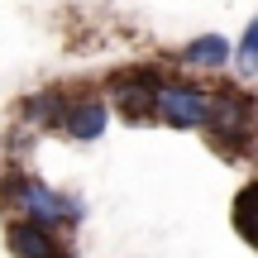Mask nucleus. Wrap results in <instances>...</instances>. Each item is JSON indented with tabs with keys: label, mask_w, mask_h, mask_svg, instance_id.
<instances>
[{
	"label": "nucleus",
	"mask_w": 258,
	"mask_h": 258,
	"mask_svg": "<svg viewBox=\"0 0 258 258\" xmlns=\"http://www.w3.org/2000/svg\"><path fill=\"white\" fill-rule=\"evenodd\" d=\"M10 196H15L19 220H34V225H43V230H72V225H82V201H77V196L53 191L48 182L24 177Z\"/></svg>",
	"instance_id": "nucleus-1"
},
{
	"label": "nucleus",
	"mask_w": 258,
	"mask_h": 258,
	"mask_svg": "<svg viewBox=\"0 0 258 258\" xmlns=\"http://www.w3.org/2000/svg\"><path fill=\"white\" fill-rule=\"evenodd\" d=\"M153 115L172 129H206V120H211V91H201L191 82H158Z\"/></svg>",
	"instance_id": "nucleus-2"
},
{
	"label": "nucleus",
	"mask_w": 258,
	"mask_h": 258,
	"mask_svg": "<svg viewBox=\"0 0 258 258\" xmlns=\"http://www.w3.org/2000/svg\"><path fill=\"white\" fill-rule=\"evenodd\" d=\"M249 120H253V101H249V96H239V91L211 96V120H206V129H215L225 144L249 148V144H244V139H249Z\"/></svg>",
	"instance_id": "nucleus-3"
},
{
	"label": "nucleus",
	"mask_w": 258,
	"mask_h": 258,
	"mask_svg": "<svg viewBox=\"0 0 258 258\" xmlns=\"http://www.w3.org/2000/svg\"><path fill=\"white\" fill-rule=\"evenodd\" d=\"M5 244H10L15 258H72V249L57 239V230H43L34 220H10L5 225Z\"/></svg>",
	"instance_id": "nucleus-4"
},
{
	"label": "nucleus",
	"mask_w": 258,
	"mask_h": 258,
	"mask_svg": "<svg viewBox=\"0 0 258 258\" xmlns=\"http://www.w3.org/2000/svg\"><path fill=\"white\" fill-rule=\"evenodd\" d=\"M105 124H110V105H105L101 96H77V101H67L57 129H67L77 144H96V139L105 134Z\"/></svg>",
	"instance_id": "nucleus-5"
},
{
	"label": "nucleus",
	"mask_w": 258,
	"mask_h": 258,
	"mask_svg": "<svg viewBox=\"0 0 258 258\" xmlns=\"http://www.w3.org/2000/svg\"><path fill=\"white\" fill-rule=\"evenodd\" d=\"M153 91H158V77H153V72H144V67L110 77V101L120 105L124 115H134V120L153 115Z\"/></svg>",
	"instance_id": "nucleus-6"
},
{
	"label": "nucleus",
	"mask_w": 258,
	"mask_h": 258,
	"mask_svg": "<svg viewBox=\"0 0 258 258\" xmlns=\"http://www.w3.org/2000/svg\"><path fill=\"white\" fill-rule=\"evenodd\" d=\"M230 38H220V34H206V38H191V43L182 48V62L186 67H211V72H220L225 62H230Z\"/></svg>",
	"instance_id": "nucleus-7"
},
{
	"label": "nucleus",
	"mask_w": 258,
	"mask_h": 258,
	"mask_svg": "<svg viewBox=\"0 0 258 258\" xmlns=\"http://www.w3.org/2000/svg\"><path fill=\"white\" fill-rule=\"evenodd\" d=\"M234 230H239V239L249 249H258V177L234 196Z\"/></svg>",
	"instance_id": "nucleus-8"
},
{
	"label": "nucleus",
	"mask_w": 258,
	"mask_h": 258,
	"mask_svg": "<svg viewBox=\"0 0 258 258\" xmlns=\"http://www.w3.org/2000/svg\"><path fill=\"white\" fill-rule=\"evenodd\" d=\"M62 110H67V96L57 91V86L38 91L34 101L24 105V115H29V120H38V124H48V129H57V124H62Z\"/></svg>",
	"instance_id": "nucleus-9"
},
{
	"label": "nucleus",
	"mask_w": 258,
	"mask_h": 258,
	"mask_svg": "<svg viewBox=\"0 0 258 258\" xmlns=\"http://www.w3.org/2000/svg\"><path fill=\"white\" fill-rule=\"evenodd\" d=\"M239 62H244V72L258 67V15L249 19V29H244V38H239Z\"/></svg>",
	"instance_id": "nucleus-10"
}]
</instances>
